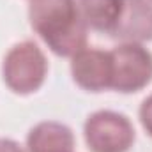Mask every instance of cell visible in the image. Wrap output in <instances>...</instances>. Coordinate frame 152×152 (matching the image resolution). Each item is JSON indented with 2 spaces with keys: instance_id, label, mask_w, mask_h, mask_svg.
<instances>
[{
  "instance_id": "6da1fadb",
  "label": "cell",
  "mask_w": 152,
  "mask_h": 152,
  "mask_svg": "<svg viewBox=\"0 0 152 152\" xmlns=\"http://www.w3.org/2000/svg\"><path fill=\"white\" fill-rule=\"evenodd\" d=\"M28 21L34 32L58 57H75L87 48V34L76 0H30Z\"/></svg>"
},
{
  "instance_id": "7a4b0ae2",
  "label": "cell",
  "mask_w": 152,
  "mask_h": 152,
  "mask_svg": "<svg viewBox=\"0 0 152 152\" xmlns=\"http://www.w3.org/2000/svg\"><path fill=\"white\" fill-rule=\"evenodd\" d=\"M48 76V60L34 41L16 42L4 57L2 78L7 88L20 96L37 92Z\"/></svg>"
},
{
  "instance_id": "3957f363",
  "label": "cell",
  "mask_w": 152,
  "mask_h": 152,
  "mask_svg": "<svg viewBox=\"0 0 152 152\" xmlns=\"http://www.w3.org/2000/svg\"><path fill=\"white\" fill-rule=\"evenodd\" d=\"M83 136L90 152H129L136 133L124 113L99 110L87 117Z\"/></svg>"
},
{
  "instance_id": "277c9868",
  "label": "cell",
  "mask_w": 152,
  "mask_h": 152,
  "mask_svg": "<svg viewBox=\"0 0 152 152\" xmlns=\"http://www.w3.org/2000/svg\"><path fill=\"white\" fill-rule=\"evenodd\" d=\"M112 88L120 94H134L152 81V53L138 42H120L110 51Z\"/></svg>"
},
{
  "instance_id": "5b68a950",
  "label": "cell",
  "mask_w": 152,
  "mask_h": 152,
  "mask_svg": "<svg viewBox=\"0 0 152 152\" xmlns=\"http://www.w3.org/2000/svg\"><path fill=\"white\" fill-rule=\"evenodd\" d=\"M71 76L87 92H103L112 88V57L110 51L83 48L71 57Z\"/></svg>"
},
{
  "instance_id": "8992f818",
  "label": "cell",
  "mask_w": 152,
  "mask_h": 152,
  "mask_svg": "<svg viewBox=\"0 0 152 152\" xmlns=\"http://www.w3.org/2000/svg\"><path fill=\"white\" fill-rule=\"evenodd\" d=\"M110 37L138 44L152 41V2L124 0L120 20Z\"/></svg>"
},
{
  "instance_id": "52a82bcc",
  "label": "cell",
  "mask_w": 152,
  "mask_h": 152,
  "mask_svg": "<svg viewBox=\"0 0 152 152\" xmlns=\"http://www.w3.org/2000/svg\"><path fill=\"white\" fill-rule=\"evenodd\" d=\"M27 152H75V134L57 120L36 124L27 134Z\"/></svg>"
},
{
  "instance_id": "ba28073f",
  "label": "cell",
  "mask_w": 152,
  "mask_h": 152,
  "mask_svg": "<svg viewBox=\"0 0 152 152\" xmlns=\"http://www.w3.org/2000/svg\"><path fill=\"white\" fill-rule=\"evenodd\" d=\"M80 16L88 30L112 34L120 20L124 0H76Z\"/></svg>"
},
{
  "instance_id": "9c48e42d",
  "label": "cell",
  "mask_w": 152,
  "mask_h": 152,
  "mask_svg": "<svg viewBox=\"0 0 152 152\" xmlns=\"http://www.w3.org/2000/svg\"><path fill=\"white\" fill-rule=\"evenodd\" d=\"M138 117H140V124L145 129V133L152 138V94L147 96L138 110Z\"/></svg>"
},
{
  "instance_id": "30bf717a",
  "label": "cell",
  "mask_w": 152,
  "mask_h": 152,
  "mask_svg": "<svg viewBox=\"0 0 152 152\" xmlns=\"http://www.w3.org/2000/svg\"><path fill=\"white\" fill-rule=\"evenodd\" d=\"M0 152H25V151L18 142H14L11 138H0Z\"/></svg>"
},
{
  "instance_id": "8fae6325",
  "label": "cell",
  "mask_w": 152,
  "mask_h": 152,
  "mask_svg": "<svg viewBox=\"0 0 152 152\" xmlns=\"http://www.w3.org/2000/svg\"><path fill=\"white\" fill-rule=\"evenodd\" d=\"M149 2H152V0H149Z\"/></svg>"
}]
</instances>
